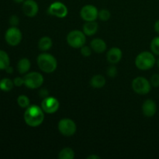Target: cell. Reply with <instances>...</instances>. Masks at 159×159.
Listing matches in <instances>:
<instances>
[{
    "label": "cell",
    "instance_id": "1",
    "mask_svg": "<svg viewBox=\"0 0 159 159\" xmlns=\"http://www.w3.org/2000/svg\"><path fill=\"white\" fill-rule=\"evenodd\" d=\"M23 118L25 123L30 127H38L43 122L44 120L43 110L38 106H30L26 108Z\"/></svg>",
    "mask_w": 159,
    "mask_h": 159
},
{
    "label": "cell",
    "instance_id": "2",
    "mask_svg": "<svg viewBox=\"0 0 159 159\" xmlns=\"http://www.w3.org/2000/svg\"><path fill=\"white\" fill-rule=\"evenodd\" d=\"M37 65L43 72L52 73L57 68V62L53 55L48 53H43L37 57Z\"/></svg>",
    "mask_w": 159,
    "mask_h": 159
},
{
    "label": "cell",
    "instance_id": "3",
    "mask_svg": "<svg viewBox=\"0 0 159 159\" xmlns=\"http://www.w3.org/2000/svg\"><path fill=\"white\" fill-rule=\"evenodd\" d=\"M155 62L156 61H155V55L153 53L149 51H143L140 53L135 59V65L137 68L144 71L153 68Z\"/></svg>",
    "mask_w": 159,
    "mask_h": 159
},
{
    "label": "cell",
    "instance_id": "4",
    "mask_svg": "<svg viewBox=\"0 0 159 159\" xmlns=\"http://www.w3.org/2000/svg\"><path fill=\"white\" fill-rule=\"evenodd\" d=\"M86 41L85 34L80 30H72L67 36V43L73 48H81Z\"/></svg>",
    "mask_w": 159,
    "mask_h": 159
},
{
    "label": "cell",
    "instance_id": "5",
    "mask_svg": "<svg viewBox=\"0 0 159 159\" xmlns=\"http://www.w3.org/2000/svg\"><path fill=\"white\" fill-rule=\"evenodd\" d=\"M132 88L136 93L140 95H146L150 93L152 85L151 82L144 77H137L132 82Z\"/></svg>",
    "mask_w": 159,
    "mask_h": 159
},
{
    "label": "cell",
    "instance_id": "6",
    "mask_svg": "<svg viewBox=\"0 0 159 159\" xmlns=\"http://www.w3.org/2000/svg\"><path fill=\"white\" fill-rule=\"evenodd\" d=\"M24 79V85L29 89H37L41 86L43 83V77L40 73L32 71L26 73Z\"/></svg>",
    "mask_w": 159,
    "mask_h": 159
},
{
    "label": "cell",
    "instance_id": "7",
    "mask_svg": "<svg viewBox=\"0 0 159 159\" xmlns=\"http://www.w3.org/2000/svg\"><path fill=\"white\" fill-rule=\"evenodd\" d=\"M59 132L65 137H71L75 134L77 127L72 120L64 118L58 123Z\"/></svg>",
    "mask_w": 159,
    "mask_h": 159
},
{
    "label": "cell",
    "instance_id": "8",
    "mask_svg": "<svg viewBox=\"0 0 159 159\" xmlns=\"http://www.w3.org/2000/svg\"><path fill=\"white\" fill-rule=\"evenodd\" d=\"M5 40L10 46H17L22 40V33L16 26H11L5 34Z\"/></svg>",
    "mask_w": 159,
    "mask_h": 159
},
{
    "label": "cell",
    "instance_id": "9",
    "mask_svg": "<svg viewBox=\"0 0 159 159\" xmlns=\"http://www.w3.org/2000/svg\"><path fill=\"white\" fill-rule=\"evenodd\" d=\"M68 8L61 2H54L48 8V13L57 18H65L68 15Z\"/></svg>",
    "mask_w": 159,
    "mask_h": 159
},
{
    "label": "cell",
    "instance_id": "10",
    "mask_svg": "<svg viewBox=\"0 0 159 159\" xmlns=\"http://www.w3.org/2000/svg\"><path fill=\"white\" fill-rule=\"evenodd\" d=\"M60 104L58 100L53 96H47L43 98L41 102V108L44 113H54L58 110Z\"/></svg>",
    "mask_w": 159,
    "mask_h": 159
},
{
    "label": "cell",
    "instance_id": "11",
    "mask_svg": "<svg viewBox=\"0 0 159 159\" xmlns=\"http://www.w3.org/2000/svg\"><path fill=\"white\" fill-rule=\"evenodd\" d=\"M99 15V11L96 6L93 5H86L83 6L80 11V16L85 22L95 21Z\"/></svg>",
    "mask_w": 159,
    "mask_h": 159
},
{
    "label": "cell",
    "instance_id": "12",
    "mask_svg": "<svg viewBox=\"0 0 159 159\" xmlns=\"http://www.w3.org/2000/svg\"><path fill=\"white\" fill-rule=\"evenodd\" d=\"M23 11L26 16L34 17L38 13V5L34 0H25L23 2Z\"/></svg>",
    "mask_w": 159,
    "mask_h": 159
},
{
    "label": "cell",
    "instance_id": "13",
    "mask_svg": "<svg viewBox=\"0 0 159 159\" xmlns=\"http://www.w3.org/2000/svg\"><path fill=\"white\" fill-rule=\"evenodd\" d=\"M142 112L147 117H152L157 112V105L152 99H147L142 105Z\"/></svg>",
    "mask_w": 159,
    "mask_h": 159
},
{
    "label": "cell",
    "instance_id": "14",
    "mask_svg": "<svg viewBox=\"0 0 159 159\" xmlns=\"http://www.w3.org/2000/svg\"><path fill=\"white\" fill-rule=\"evenodd\" d=\"M122 51L120 48H112L107 53V60L111 64H116L122 58Z\"/></svg>",
    "mask_w": 159,
    "mask_h": 159
},
{
    "label": "cell",
    "instance_id": "15",
    "mask_svg": "<svg viewBox=\"0 0 159 159\" xmlns=\"http://www.w3.org/2000/svg\"><path fill=\"white\" fill-rule=\"evenodd\" d=\"M90 47H91L92 50L96 53L101 54V53H103L107 49V43L102 39L96 38L92 40Z\"/></svg>",
    "mask_w": 159,
    "mask_h": 159
},
{
    "label": "cell",
    "instance_id": "16",
    "mask_svg": "<svg viewBox=\"0 0 159 159\" xmlns=\"http://www.w3.org/2000/svg\"><path fill=\"white\" fill-rule=\"evenodd\" d=\"M98 30V23L95 21H88L84 24L83 33L86 36L94 35Z\"/></svg>",
    "mask_w": 159,
    "mask_h": 159
},
{
    "label": "cell",
    "instance_id": "17",
    "mask_svg": "<svg viewBox=\"0 0 159 159\" xmlns=\"http://www.w3.org/2000/svg\"><path fill=\"white\" fill-rule=\"evenodd\" d=\"M31 63L26 57L21 58L17 64V70L20 74H26L30 69Z\"/></svg>",
    "mask_w": 159,
    "mask_h": 159
},
{
    "label": "cell",
    "instance_id": "18",
    "mask_svg": "<svg viewBox=\"0 0 159 159\" xmlns=\"http://www.w3.org/2000/svg\"><path fill=\"white\" fill-rule=\"evenodd\" d=\"M90 84L93 87L96 89L102 88L106 84V79L105 78L103 77L101 75H94L91 79V81H90Z\"/></svg>",
    "mask_w": 159,
    "mask_h": 159
},
{
    "label": "cell",
    "instance_id": "19",
    "mask_svg": "<svg viewBox=\"0 0 159 159\" xmlns=\"http://www.w3.org/2000/svg\"><path fill=\"white\" fill-rule=\"evenodd\" d=\"M10 65L9 56L5 51L0 50V70H6Z\"/></svg>",
    "mask_w": 159,
    "mask_h": 159
},
{
    "label": "cell",
    "instance_id": "20",
    "mask_svg": "<svg viewBox=\"0 0 159 159\" xmlns=\"http://www.w3.org/2000/svg\"><path fill=\"white\" fill-rule=\"evenodd\" d=\"M52 44V40L49 37H43L40 38V40H39L38 47L40 50L43 51H46L51 49Z\"/></svg>",
    "mask_w": 159,
    "mask_h": 159
},
{
    "label": "cell",
    "instance_id": "21",
    "mask_svg": "<svg viewBox=\"0 0 159 159\" xmlns=\"http://www.w3.org/2000/svg\"><path fill=\"white\" fill-rule=\"evenodd\" d=\"M14 86L13 81L8 78H4V79L0 80V89L3 92H9L12 89Z\"/></svg>",
    "mask_w": 159,
    "mask_h": 159
},
{
    "label": "cell",
    "instance_id": "22",
    "mask_svg": "<svg viewBox=\"0 0 159 159\" xmlns=\"http://www.w3.org/2000/svg\"><path fill=\"white\" fill-rule=\"evenodd\" d=\"M58 158L60 159H72L75 158V152L71 148H65L59 152Z\"/></svg>",
    "mask_w": 159,
    "mask_h": 159
},
{
    "label": "cell",
    "instance_id": "23",
    "mask_svg": "<svg viewBox=\"0 0 159 159\" xmlns=\"http://www.w3.org/2000/svg\"><path fill=\"white\" fill-rule=\"evenodd\" d=\"M30 102L29 98L25 95H20L17 98V103L21 108H27L30 107Z\"/></svg>",
    "mask_w": 159,
    "mask_h": 159
},
{
    "label": "cell",
    "instance_id": "24",
    "mask_svg": "<svg viewBox=\"0 0 159 159\" xmlns=\"http://www.w3.org/2000/svg\"><path fill=\"white\" fill-rule=\"evenodd\" d=\"M151 49L153 54L159 55V36L155 37L151 42Z\"/></svg>",
    "mask_w": 159,
    "mask_h": 159
},
{
    "label": "cell",
    "instance_id": "25",
    "mask_svg": "<svg viewBox=\"0 0 159 159\" xmlns=\"http://www.w3.org/2000/svg\"><path fill=\"white\" fill-rule=\"evenodd\" d=\"M98 16L102 21H107L111 16V14H110V11L107 10V9H101L99 12Z\"/></svg>",
    "mask_w": 159,
    "mask_h": 159
},
{
    "label": "cell",
    "instance_id": "26",
    "mask_svg": "<svg viewBox=\"0 0 159 159\" xmlns=\"http://www.w3.org/2000/svg\"><path fill=\"white\" fill-rule=\"evenodd\" d=\"M81 53L84 57H89L92 54V48L91 47H88L84 45L83 47L81 48Z\"/></svg>",
    "mask_w": 159,
    "mask_h": 159
},
{
    "label": "cell",
    "instance_id": "27",
    "mask_svg": "<svg viewBox=\"0 0 159 159\" xmlns=\"http://www.w3.org/2000/svg\"><path fill=\"white\" fill-rule=\"evenodd\" d=\"M151 85L153 87H159V75L155 74L151 78Z\"/></svg>",
    "mask_w": 159,
    "mask_h": 159
},
{
    "label": "cell",
    "instance_id": "28",
    "mask_svg": "<svg viewBox=\"0 0 159 159\" xmlns=\"http://www.w3.org/2000/svg\"><path fill=\"white\" fill-rule=\"evenodd\" d=\"M19 22H20V20H19L18 16L16 15L11 16L9 18V23L12 26H16L19 24Z\"/></svg>",
    "mask_w": 159,
    "mask_h": 159
},
{
    "label": "cell",
    "instance_id": "29",
    "mask_svg": "<svg viewBox=\"0 0 159 159\" xmlns=\"http://www.w3.org/2000/svg\"><path fill=\"white\" fill-rule=\"evenodd\" d=\"M107 74L110 77L113 78L117 74V69L115 66H110V68H108V71H107Z\"/></svg>",
    "mask_w": 159,
    "mask_h": 159
},
{
    "label": "cell",
    "instance_id": "30",
    "mask_svg": "<svg viewBox=\"0 0 159 159\" xmlns=\"http://www.w3.org/2000/svg\"><path fill=\"white\" fill-rule=\"evenodd\" d=\"M13 83L15 86H17V87L22 86L23 85H24V79L21 77L15 78L13 80Z\"/></svg>",
    "mask_w": 159,
    "mask_h": 159
},
{
    "label": "cell",
    "instance_id": "31",
    "mask_svg": "<svg viewBox=\"0 0 159 159\" xmlns=\"http://www.w3.org/2000/svg\"><path fill=\"white\" fill-rule=\"evenodd\" d=\"M40 96H41V97L45 98V97H47V96H48V92L47 91L46 89H41V90H40Z\"/></svg>",
    "mask_w": 159,
    "mask_h": 159
},
{
    "label": "cell",
    "instance_id": "32",
    "mask_svg": "<svg viewBox=\"0 0 159 159\" xmlns=\"http://www.w3.org/2000/svg\"><path fill=\"white\" fill-rule=\"evenodd\" d=\"M155 30L156 31L157 34L159 35V20H157L155 23Z\"/></svg>",
    "mask_w": 159,
    "mask_h": 159
},
{
    "label": "cell",
    "instance_id": "33",
    "mask_svg": "<svg viewBox=\"0 0 159 159\" xmlns=\"http://www.w3.org/2000/svg\"><path fill=\"white\" fill-rule=\"evenodd\" d=\"M6 72H7V73H9V74H11V73H12V71H13V68H12V67L9 65V66L7 68H6Z\"/></svg>",
    "mask_w": 159,
    "mask_h": 159
},
{
    "label": "cell",
    "instance_id": "34",
    "mask_svg": "<svg viewBox=\"0 0 159 159\" xmlns=\"http://www.w3.org/2000/svg\"><path fill=\"white\" fill-rule=\"evenodd\" d=\"M88 159H99L100 158V157L98 156V155H90V156H89L88 158H87Z\"/></svg>",
    "mask_w": 159,
    "mask_h": 159
},
{
    "label": "cell",
    "instance_id": "35",
    "mask_svg": "<svg viewBox=\"0 0 159 159\" xmlns=\"http://www.w3.org/2000/svg\"><path fill=\"white\" fill-rule=\"evenodd\" d=\"M16 3H23L25 0H13Z\"/></svg>",
    "mask_w": 159,
    "mask_h": 159
},
{
    "label": "cell",
    "instance_id": "36",
    "mask_svg": "<svg viewBox=\"0 0 159 159\" xmlns=\"http://www.w3.org/2000/svg\"><path fill=\"white\" fill-rule=\"evenodd\" d=\"M157 65H158V67L159 68V59L158 60V61H157Z\"/></svg>",
    "mask_w": 159,
    "mask_h": 159
}]
</instances>
